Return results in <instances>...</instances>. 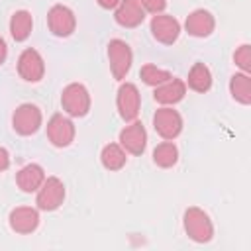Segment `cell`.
I'll return each instance as SVG.
<instances>
[{
	"label": "cell",
	"instance_id": "cell-1",
	"mask_svg": "<svg viewBox=\"0 0 251 251\" xmlns=\"http://www.w3.org/2000/svg\"><path fill=\"white\" fill-rule=\"evenodd\" d=\"M182 226H184L186 235L196 243H208L214 237V224L210 216L198 206H190L184 210Z\"/></svg>",
	"mask_w": 251,
	"mask_h": 251
},
{
	"label": "cell",
	"instance_id": "cell-2",
	"mask_svg": "<svg viewBox=\"0 0 251 251\" xmlns=\"http://www.w3.org/2000/svg\"><path fill=\"white\" fill-rule=\"evenodd\" d=\"M61 106L71 118H84L90 110V94L84 84L71 82L61 92Z\"/></svg>",
	"mask_w": 251,
	"mask_h": 251
},
{
	"label": "cell",
	"instance_id": "cell-3",
	"mask_svg": "<svg viewBox=\"0 0 251 251\" xmlns=\"http://www.w3.org/2000/svg\"><path fill=\"white\" fill-rule=\"evenodd\" d=\"M43 124V116H41V110L35 106V104H20L14 114H12V127L18 135H33Z\"/></svg>",
	"mask_w": 251,
	"mask_h": 251
},
{
	"label": "cell",
	"instance_id": "cell-4",
	"mask_svg": "<svg viewBox=\"0 0 251 251\" xmlns=\"http://www.w3.org/2000/svg\"><path fill=\"white\" fill-rule=\"evenodd\" d=\"M108 61H110L112 76L116 80H124L133 63L131 47L124 39H112L108 43Z\"/></svg>",
	"mask_w": 251,
	"mask_h": 251
},
{
	"label": "cell",
	"instance_id": "cell-5",
	"mask_svg": "<svg viewBox=\"0 0 251 251\" xmlns=\"http://www.w3.org/2000/svg\"><path fill=\"white\" fill-rule=\"evenodd\" d=\"M63 200H65V184H63V180L57 178V176H45L43 184L37 190V198H35L37 210L53 212L63 204Z\"/></svg>",
	"mask_w": 251,
	"mask_h": 251
},
{
	"label": "cell",
	"instance_id": "cell-6",
	"mask_svg": "<svg viewBox=\"0 0 251 251\" xmlns=\"http://www.w3.org/2000/svg\"><path fill=\"white\" fill-rule=\"evenodd\" d=\"M116 106L124 122H133L139 116L141 108V94L133 82H122L116 96Z\"/></svg>",
	"mask_w": 251,
	"mask_h": 251
},
{
	"label": "cell",
	"instance_id": "cell-7",
	"mask_svg": "<svg viewBox=\"0 0 251 251\" xmlns=\"http://www.w3.org/2000/svg\"><path fill=\"white\" fill-rule=\"evenodd\" d=\"M153 127L163 139L173 141L182 131V116L175 108L163 106L153 114Z\"/></svg>",
	"mask_w": 251,
	"mask_h": 251
},
{
	"label": "cell",
	"instance_id": "cell-8",
	"mask_svg": "<svg viewBox=\"0 0 251 251\" xmlns=\"http://www.w3.org/2000/svg\"><path fill=\"white\" fill-rule=\"evenodd\" d=\"M47 25L55 37H69V35H73L75 27H76L75 12L69 6L55 4L47 12Z\"/></svg>",
	"mask_w": 251,
	"mask_h": 251
},
{
	"label": "cell",
	"instance_id": "cell-9",
	"mask_svg": "<svg viewBox=\"0 0 251 251\" xmlns=\"http://www.w3.org/2000/svg\"><path fill=\"white\" fill-rule=\"evenodd\" d=\"M18 75L25 82H39L45 75V61L41 53L33 47H27L18 57Z\"/></svg>",
	"mask_w": 251,
	"mask_h": 251
},
{
	"label": "cell",
	"instance_id": "cell-10",
	"mask_svg": "<svg viewBox=\"0 0 251 251\" xmlns=\"http://www.w3.org/2000/svg\"><path fill=\"white\" fill-rule=\"evenodd\" d=\"M75 124L63 114H55L47 122V139L55 147H69L75 141Z\"/></svg>",
	"mask_w": 251,
	"mask_h": 251
},
{
	"label": "cell",
	"instance_id": "cell-11",
	"mask_svg": "<svg viewBox=\"0 0 251 251\" xmlns=\"http://www.w3.org/2000/svg\"><path fill=\"white\" fill-rule=\"evenodd\" d=\"M149 27H151V35L163 45H173L180 35L178 20L169 16V14H155L151 18Z\"/></svg>",
	"mask_w": 251,
	"mask_h": 251
},
{
	"label": "cell",
	"instance_id": "cell-12",
	"mask_svg": "<svg viewBox=\"0 0 251 251\" xmlns=\"http://www.w3.org/2000/svg\"><path fill=\"white\" fill-rule=\"evenodd\" d=\"M120 145L129 155H141L147 147V131L141 122L133 120L120 131Z\"/></svg>",
	"mask_w": 251,
	"mask_h": 251
},
{
	"label": "cell",
	"instance_id": "cell-13",
	"mask_svg": "<svg viewBox=\"0 0 251 251\" xmlns=\"http://www.w3.org/2000/svg\"><path fill=\"white\" fill-rule=\"evenodd\" d=\"M8 224L16 233H22V235L33 233L39 226V212L37 208H31V206H18L10 212Z\"/></svg>",
	"mask_w": 251,
	"mask_h": 251
},
{
	"label": "cell",
	"instance_id": "cell-14",
	"mask_svg": "<svg viewBox=\"0 0 251 251\" xmlns=\"http://www.w3.org/2000/svg\"><path fill=\"white\" fill-rule=\"evenodd\" d=\"M184 29L192 37H208L216 29V20H214V16L208 10L198 8V10H194V12H190L186 16Z\"/></svg>",
	"mask_w": 251,
	"mask_h": 251
},
{
	"label": "cell",
	"instance_id": "cell-15",
	"mask_svg": "<svg viewBox=\"0 0 251 251\" xmlns=\"http://www.w3.org/2000/svg\"><path fill=\"white\" fill-rule=\"evenodd\" d=\"M114 20L122 27H137L145 20V10L141 8L139 0H120Z\"/></svg>",
	"mask_w": 251,
	"mask_h": 251
},
{
	"label": "cell",
	"instance_id": "cell-16",
	"mask_svg": "<svg viewBox=\"0 0 251 251\" xmlns=\"http://www.w3.org/2000/svg\"><path fill=\"white\" fill-rule=\"evenodd\" d=\"M184 94H186V82L180 78H175V76L171 80L155 86V90H153L155 102H159L163 106H173V104L180 102L184 98Z\"/></svg>",
	"mask_w": 251,
	"mask_h": 251
},
{
	"label": "cell",
	"instance_id": "cell-17",
	"mask_svg": "<svg viewBox=\"0 0 251 251\" xmlns=\"http://www.w3.org/2000/svg\"><path fill=\"white\" fill-rule=\"evenodd\" d=\"M43 180H45V171H43V167L37 165V163H29V165L22 167V169L18 171V175H16V184H18V188H20L22 192H27V194L37 192L39 186L43 184Z\"/></svg>",
	"mask_w": 251,
	"mask_h": 251
},
{
	"label": "cell",
	"instance_id": "cell-18",
	"mask_svg": "<svg viewBox=\"0 0 251 251\" xmlns=\"http://www.w3.org/2000/svg\"><path fill=\"white\" fill-rule=\"evenodd\" d=\"M33 29V18L27 10H18L10 18V35L14 41H25L31 35Z\"/></svg>",
	"mask_w": 251,
	"mask_h": 251
},
{
	"label": "cell",
	"instance_id": "cell-19",
	"mask_svg": "<svg viewBox=\"0 0 251 251\" xmlns=\"http://www.w3.org/2000/svg\"><path fill=\"white\" fill-rule=\"evenodd\" d=\"M188 88H192L194 92H208L212 88V73L204 63H194L188 71V78H186Z\"/></svg>",
	"mask_w": 251,
	"mask_h": 251
},
{
	"label": "cell",
	"instance_id": "cell-20",
	"mask_svg": "<svg viewBox=\"0 0 251 251\" xmlns=\"http://www.w3.org/2000/svg\"><path fill=\"white\" fill-rule=\"evenodd\" d=\"M229 94L243 106L251 104V76L247 73H235L229 78Z\"/></svg>",
	"mask_w": 251,
	"mask_h": 251
},
{
	"label": "cell",
	"instance_id": "cell-21",
	"mask_svg": "<svg viewBox=\"0 0 251 251\" xmlns=\"http://www.w3.org/2000/svg\"><path fill=\"white\" fill-rule=\"evenodd\" d=\"M100 161H102V167L104 169H108V171H120V169H124V165L127 161V153L124 151V147L120 143H108V145L102 147Z\"/></svg>",
	"mask_w": 251,
	"mask_h": 251
},
{
	"label": "cell",
	"instance_id": "cell-22",
	"mask_svg": "<svg viewBox=\"0 0 251 251\" xmlns=\"http://www.w3.org/2000/svg\"><path fill=\"white\" fill-rule=\"evenodd\" d=\"M153 163L161 169H171L178 163V149L173 141L165 139L163 143H159L153 149Z\"/></svg>",
	"mask_w": 251,
	"mask_h": 251
},
{
	"label": "cell",
	"instance_id": "cell-23",
	"mask_svg": "<svg viewBox=\"0 0 251 251\" xmlns=\"http://www.w3.org/2000/svg\"><path fill=\"white\" fill-rule=\"evenodd\" d=\"M139 76H141V80H143L147 86H153V88L173 78V75H171L169 71L159 69L157 65H151V63H147V65H143V67H141Z\"/></svg>",
	"mask_w": 251,
	"mask_h": 251
},
{
	"label": "cell",
	"instance_id": "cell-24",
	"mask_svg": "<svg viewBox=\"0 0 251 251\" xmlns=\"http://www.w3.org/2000/svg\"><path fill=\"white\" fill-rule=\"evenodd\" d=\"M233 63L241 69V73H251V45L249 43H243L235 49L233 53Z\"/></svg>",
	"mask_w": 251,
	"mask_h": 251
},
{
	"label": "cell",
	"instance_id": "cell-25",
	"mask_svg": "<svg viewBox=\"0 0 251 251\" xmlns=\"http://www.w3.org/2000/svg\"><path fill=\"white\" fill-rule=\"evenodd\" d=\"M141 8L149 14H163V10L167 8V0H139Z\"/></svg>",
	"mask_w": 251,
	"mask_h": 251
},
{
	"label": "cell",
	"instance_id": "cell-26",
	"mask_svg": "<svg viewBox=\"0 0 251 251\" xmlns=\"http://www.w3.org/2000/svg\"><path fill=\"white\" fill-rule=\"evenodd\" d=\"M8 167H10V153L4 147H0V173L6 171Z\"/></svg>",
	"mask_w": 251,
	"mask_h": 251
},
{
	"label": "cell",
	"instance_id": "cell-27",
	"mask_svg": "<svg viewBox=\"0 0 251 251\" xmlns=\"http://www.w3.org/2000/svg\"><path fill=\"white\" fill-rule=\"evenodd\" d=\"M96 2H98V6L104 8V10H116L118 4H120V0H96Z\"/></svg>",
	"mask_w": 251,
	"mask_h": 251
},
{
	"label": "cell",
	"instance_id": "cell-28",
	"mask_svg": "<svg viewBox=\"0 0 251 251\" xmlns=\"http://www.w3.org/2000/svg\"><path fill=\"white\" fill-rule=\"evenodd\" d=\"M6 57H8V45H6V41L0 37V65L6 61Z\"/></svg>",
	"mask_w": 251,
	"mask_h": 251
}]
</instances>
